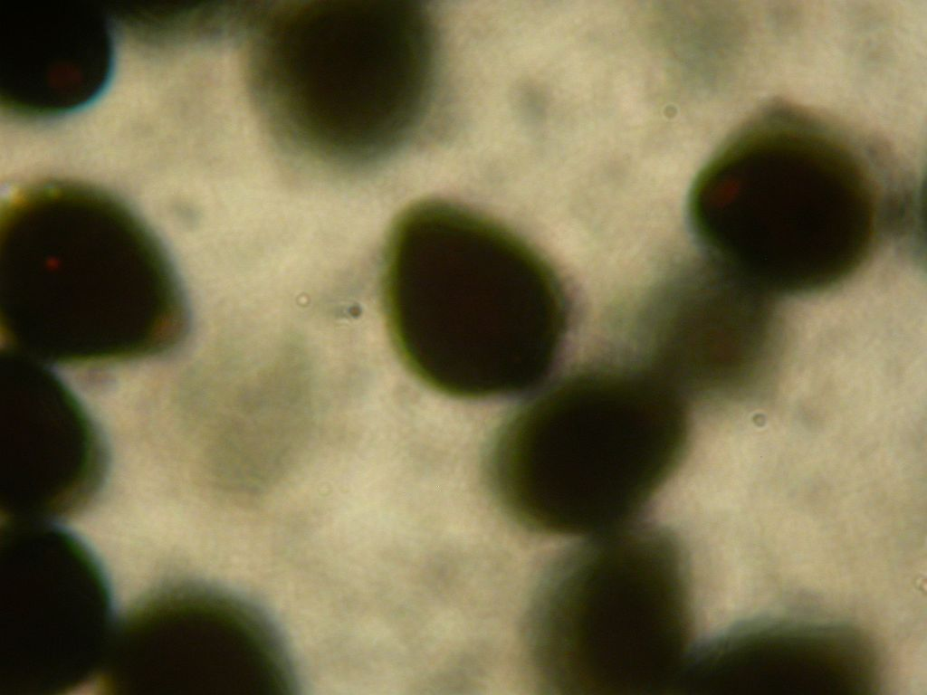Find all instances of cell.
I'll return each mask as SVG.
<instances>
[{
	"label": "cell",
	"instance_id": "1",
	"mask_svg": "<svg viewBox=\"0 0 927 695\" xmlns=\"http://www.w3.org/2000/svg\"><path fill=\"white\" fill-rule=\"evenodd\" d=\"M875 159L828 119L769 104L699 174L693 224L715 262L779 297L827 291L875 247L884 195Z\"/></svg>",
	"mask_w": 927,
	"mask_h": 695
},
{
	"label": "cell",
	"instance_id": "2",
	"mask_svg": "<svg viewBox=\"0 0 927 695\" xmlns=\"http://www.w3.org/2000/svg\"><path fill=\"white\" fill-rule=\"evenodd\" d=\"M384 298L409 368L458 396L533 385L565 329L561 288L545 262L497 224L444 201L415 204L397 219Z\"/></svg>",
	"mask_w": 927,
	"mask_h": 695
},
{
	"label": "cell",
	"instance_id": "8",
	"mask_svg": "<svg viewBox=\"0 0 927 695\" xmlns=\"http://www.w3.org/2000/svg\"><path fill=\"white\" fill-rule=\"evenodd\" d=\"M1 369V463L8 486L65 500L91 490L103 471L104 452L77 399L22 353L7 350Z\"/></svg>",
	"mask_w": 927,
	"mask_h": 695
},
{
	"label": "cell",
	"instance_id": "6",
	"mask_svg": "<svg viewBox=\"0 0 927 695\" xmlns=\"http://www.w3.org/2000/svg\"><path fill=\"white\" fill-rule=\"evenodd\" d=\"M880 673L875 648L860 630L762 623L729 630L690 653L673 693L866 695Z\"/></svg>",
	"mask_w": 927,
	"mask_h": 695
},
{
	"label": "cell",
	"instance_id": "9",
	"mask_svg": "<svg viewBox=\"0 0 927 695\" xmlns=\"http://www.w3.org/2000/svg\"><path fill=\"white\" fill-rule=\"evenodd\" d=\"M7 35L1 100L27 117L72 110L103 87L111 62L106 27L88 11L54 7L33 11Z\"/></svg>",
	"mask_w": 927,
	"mask_h": 695
},
{
	"label": "cell",
	"instance_id": "4",
	"mask_svg": "<svg viewBox=\"0 0 927 695\" xmlns=\"http://www.w3.org/2000/svg\"><path fill=\"white\" fill-rule=\"evenodd\" d=\"M690 413L648 373L571 376L506 426L492 461L495 492L525 526L555 535L625 525L677 471Z\"/></svg>",
	"mask_w": 927,
	"mask_h": 695
},
{
	"label": "cell",
	"instance_id": "7",
	"mask_svg": "<svg viewBox=\"0 0 927 695\" xmlns=\"http://www.w3.org/2000/svg\"><path fill=\"white\" fill-rule=\"evenodd\" d=\"M688 290L655 340V369L674 387L706 399L742 384L770 359L778 299L716 266Z\"/></svg>",
	"mask_w": 927,
	"mask_h": 695
},
{
	"label": "cell",
	"instance_id": "3",
	"mask_svg": "<svg viewBox=\"0 0 927 695\" xmlns=\"http://www.w3.org/2000/svg\"><path fill=\"white\" fill-rule=\"evenodd\" d=\"M1 326L14 350L74 363L160 353L186 311L158 242L121 202L75 182L13 195L1 215Z\"/></svg>",
	"mask_w": 927,
	"mask_h": 695
},
{
	"label": "cell",
	"instance_id": "5",
	"mask_svg": "<svg viewBox=\"0 0 927 695\" xmlns=\"http://www.w3.org/2000/svg\"><path fill=\"white\" fill-rule=\"evenodd\" d=\"M693 630L688 566L669 530L625 525L576 547L538 594L530 647L556 694L672 693Z\"/></svg>",
	"mask_w": 927,
	"mask_h": 695
}]
</instances>
